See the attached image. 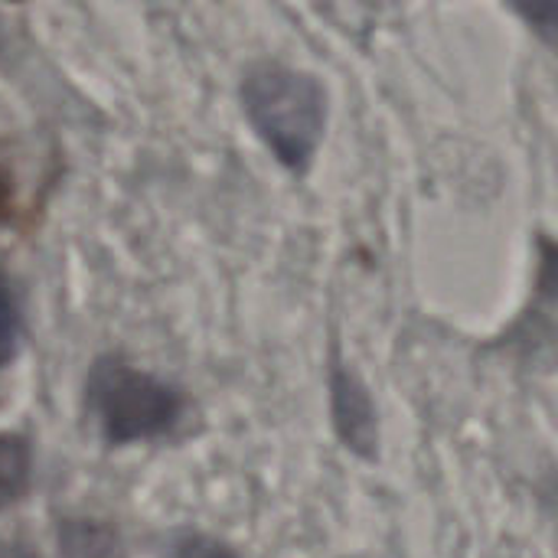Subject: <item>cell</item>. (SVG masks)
Wrapping results in <instances>:
<instances>
[{
	"label": "cell",
	"instance_id": "cell-6",
	"mask_svg": "<svg viewBox=\"0 0 558 558\" xmlns=\"http://www.w3.org/2000/svg\"><path fill=\"white\" fill-rule=\"evenodd\" d=\"M16 337H20L16 304H13V294H10L7 281L0 278V366H3L7 360H13V353H16Z\"/></svg>",
	"mask_w": 558,
	"mask_h": 558
},
{
	"label": "cell",
	"instance_id": "cell-1",
	"mask_svg": "<svg viewBox=\"0 0 558 558\" xmlns=\"http://www.w3.org/2000/svg\"><path fill=\"white\" fill-rule=\"evenodd\" d=\"M242 105L284 167L304 170L314 160L327 121V95L314 75L281 62H258L242 78Z\"/></svg>",
	"mask_w": 558,
	"mask_h": 558
},
{
	"label": "cell",
	"instance_id": "cell-8",
	"mask_svg": "<svg viewBox=\"0 0 558 558\" xmlns=\"http://www.w3.org/2000/svg\"><path fill=\"white\" fill-rule=\"evenodd\" d=\"M23 558H26V556H23Z\"/></svg>",
	"mask_w": 558,
	"mask_h": 558
},
{
	"label": "cell",
	"instance_id": "cell-2",
	"mask_svg": "<svg viewBox=\"0 0 558 558\" xmlns=\"http://www.w3.org/2000/svg\"><path fill=\"white\" fill-rule=\"evenodd\" d=\"M88 409L111 445H131L170 432L183 402L180 392L157 376L101 360L88 376Z\"/></svg>",
	"mask_w": 558,
	"mask_h": 558
},
{
	"label": "cell",
	"instance_id": "cell-3",
	"mask_svg": "<svg viewBox=\"0 0 558 558\" xmlns=\"http://www.w3.org/2000/svg\"><path fill=\"white\" fill-rule=\"evenodd\" d=\"M330 389H333V418H337L340 438L347 441V448L369 454L376 445V412H373L369 392L347 369L333 373Z\"/></svg>",
	"mask_w": 558,
	"mask_h": 558
},
{
	"label": "cell",
	"instance_id": "cell-7",
	"mask_svg": "<svg viewBox=\"0 0 558 558\" xmlns=\"http://www.w3.org/2000/svg\"><path fill=\"white\" fill-rule=\"evenodd\" d=\"M7 206H10V180H7V173L0 170V216L7 213Z\"/></svg>",
	"mask_w": 558,
	"mask_h": 558
},
{
	"label": "cell",
	"instance_id": "cell-5",
	"mask_svg": "<svg viewBox=\"0 0 558 558\" xmlns=\"http://www.w3.org/2000/svg\"><path fill=\"white\" fill-rule=\"evenodd\" d=\"M170 556L173 558H235V553L213 539V536H203V533H180L170 546Z\"/></svg>",
	"mask_w": 558,
	"mask_h": 558
},
{
	"label": "cell",
	"instance_id": "cell-4",
	"mask_svg": "<svg viewBox=\"0 0 558 558\" xmlns=\"http://www.w3.org/2000/svg\"><path fill=\"white\" fill-rule=\"evenodd\" d=\"M29 445L23 435H0V510L29 487Z\"/></svg>",
	"mask_w": 558,
	"mask_h": 558
}]
</instances>
